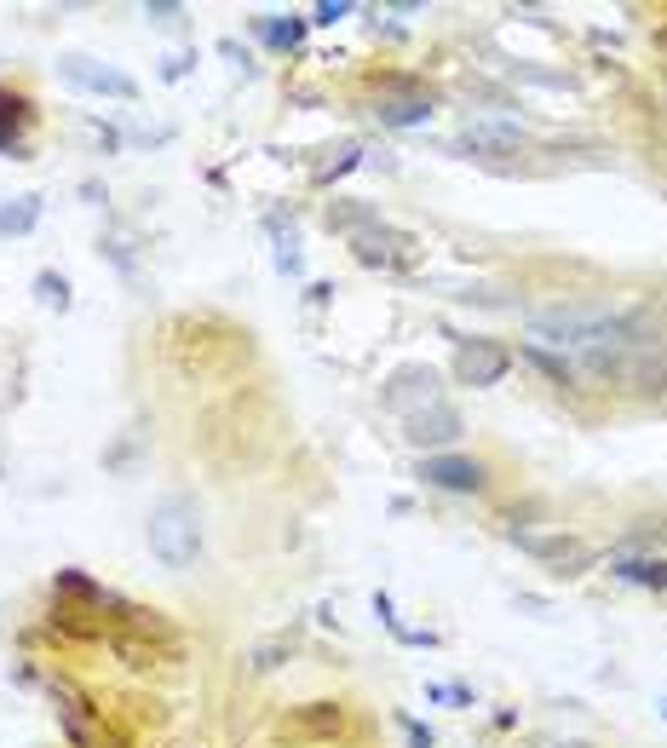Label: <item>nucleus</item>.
<instances>
[{
  "mask_svg": "<svg viewBox=\"0 0 667 748\" xmlns=\"http://www.w3.org/2000/svg\"><path fill=\"white\" fill-rule=\"evenodd\" d=\"M328 231H340L351 242V254L363 265H380V271H403L414 259V236L386 225L368 202H328Z\"/></svg>",
  "mask_w": 667,
  "mask_h": 748,
  "instance_id": "nucleus-1",
  "label": "nucleus"
},
{
  "mask_svg": "<svg viewBox=\"0 0 667 748\" xmlns=\"http://www.w3.org/2000/svg\"><path fill=\"white\" fill-rule=\"evenodd\" d=\"M144 541H150V559L167 570H190L202 553V513L190 495H161L150 518H144Z\"/></svg>",
  "mask_w": 667,
  "mask_h": 748,
  "instance_id": "nucleus-2",
  "label": "nucleus"
},
{
  "mask_svg": "<svg viewBox=\"0 0 667 748\" xmlns=\"http://www.w3.org/2000/svg\"><path fill=\"white\" fill-rule=\"evenodd\" d=\"M403 438H409V449H420V455H443L449 444L466 438V415H460L449 398H437V403L414 409L409 421H403Z\"/></svg>",
  "mask_w": 667,
  "mask_h": 748,
  "instance_id": "nucleus-3",
  "label": "nucleus"
},
{
  "mask_svg": "<svg viewBox=\"0 0 667 748\" xmlns=\"http://www.w3.org/2000/svg\"><path fill=\"white\" fill-rule=\"evenodd\" d=\"M512 369V351L501 340H483V334H455V374L460 386H501Z\"/></svg>",
  "mask_w": 667,
  "mask_h": 748,
  "instance_id": "nucleus-4",
  "label": "nucleus"
},
{
  "mask_svg": "<svg viewBox=\"0 0 667 748\" xmlns=\"http://www.w3.org/2000/svg\"><path fill=\"white\" fill-rule=\"evenodd\" d=\"M437 380L443 374L432 369V363H403V369L386 374V386H380V403H386L391 415H403L409 421L414 409H426V403H437L443 392H437Z\"/></svg>",
  "mask_w": 667,
  "mask_h": 748,
  "instance_id": "nucleus-5",
  "label": "nucleus"
},
{
  "mask_svg": "<svg viewBox=\"0 0 667 748\" xmlns=\"http://www.w3.org/2000/svg\"><path fill=\"white\" fill-rule=\"evenodd\" d=\"M512 547L529 553V559H541L547 570L558 576H581V570H593V547L581 536H535V530H512Z\"/></svg>",
  "mask_w": 667,
  "mask_h": 748,
  "instance_id": "nucleus-6",
  "label": "nucleus"
},
{
  "mask_svg": "<svg viewBox=\"0 0 667 748\" xmlns=\"http://www.w3.org/2000/svg\"><path fill=\"white\" fill-rule=\"evenodd\" d=\"M518 144H524V121L478 116V121H466V133H460L449 150H455V156H478V162H489V156H512Z\"/></svg>",
  "mask_w": 667,
  "mask_h": 748,
  "instance_id": "nucleus-7",
  "label": "nucleus"
},
{
  "mask_svg": "<svg viewBox=\"0 0 667 748\" xmlns=\"http://www.w3.org/2000/svg\"><path fill=\"white\" fill-rule=\"evenodd\" d=\"M414 478H426L432 490H449V495H478L489 484L483 461H466V455H420Z\"/></svg>",
  "mask_w": 667,
  "mask_h": 748,
  "instance_id": "nucleus-8",
  "label": "nucleus"
},
{
  "mask_svg": "<svg viewBox=\"0 0 667 748\" xmlns=\"http://www.w3.org/2000/svg\"><path fill=\"white\" fill-rule=\"evenodd\" d=\"M58 75H64L69 87H81V93H98V98H138V81H133V75L110 70V64H92V58H81V52L58 58Z\"/></svg>",
  "mask_w": 667,
  "mask_h": 748,
  "instance_id": "nucleus-9",
  "label": "nucleus"
},
{
  "mask_svg": "<svg viewBox=\"0 0 667 748\" xmlns=\"http://www.w3.org/2000/svg\"><path fill=\"white\" fill-rule=\"evenodd\" d=\"M426 116H432V98L426 93H380V104H374L380 127H420Z\"/></svg>",
  "mask_w": 667,
  "mask_h": 748,
  "instance_id": "nucleus-10",
  "label": "nucleus"
},
{
  "mask_svg": "<svg viewBox=\"0 0 667 748\" xmlns=\"http://www.w3.org/2000/svg\"><path fill=\"white\" fill-rule=\"evenodd\" d=\"M610 570H616L621 582H633V587H667V559H644V553H616V559H610Z\"/></svg>",
  "mask_w": 667,
  "mask_h": 748,
  "instance_id": "nucleus-11",
  "label": "nucleus"
},
{
  "mask_svg": "<svg viewBox=\"0 0 667 748\" xmlns=\"http://www.w3.org/2000/svg\"><path fill=\"white\" fill-rule=\"evenodd\" d=\"M35 219H41V196H12V202H0V236L35 231Z\"/></svg>",
  "mask_w": 667,
  "mask_h": 748,
  "instance_id": "nucleus-12",
  "label": "nucleus"
},
{
  "mask_svg": "<svg viewBox=\"0 0 667 748\" xmlns=\"http://www.w3.org/2000/svg\"><path fill=\"white\" fill-rule=\"evenodd\" d=\"M288 656H294V639H288V633H271V639H259V645L248 651V668L253 674H276Z\"/></svg>",
  "mask_w": 667,
  "mask_h": 748,
  "instance_id": "nucleus-13",
  "label": "nucleus"
},
{
  "mask_svg": "<svg viewBox=\"0 0 667 748\" xmlns=\"http://www.w3.org/2000/svg\"><path fill=\"white\" fill-rule=\"evenodd\" d=\"M305 24H311V18H259L253 29H259L271 47H288V52H294L299 41H305Z\"/></svg>",
  "mask_w": 667,
  "mask_h": 748,
  "instance_id": "nucleus-14",
  "label": "nucleus"
},
{
  "mask_svg": "<svg viewBox=\"0 0 667 748\" xmlns=\"http://www.w3.org/2000/svg\"><path fill=\"white\" fill-rule=\"evenodd\" d=\"M524 357H529L541 374H552L558 386H570V380H575V363H570V357H558V351H547V346H524Z\"/></svg>",
  "mask_w": 667,
  "mask_h": 748,
  "instance_id": "nucleus-15",
  "label": "nucleus"
},
{
  "mask_svg": "<svg viewBox=\"0 0 667 748\" xmlns=\"http://www.w3.org/2000/svg\"><path fill=\"white\" fill-rule=\"evenodd\" d=\"M271 242H276V271H288V277H299L305 271V259H299V242H294V231H282L271 219Z\"/></svg>",
  "mask_w": 667,
  "mask_h": 748,
  "instance_id": "nucleus-16",
  "label": "nucleus"
},
{
  "mask_svg": "<svg viewBox=\"0 0 667 748\" xmlns=\"http://www.w3.org/2000/svg\"><path fill=\"white\" fill-rule=\"evenodd\" d=\"M35 300H41L46 311H69V282L58 277V271H41V277H35Z\"/></svg>",
  "mask_w": 667,
  "mask_h": 748,
  "instance_id": "nucleus-17",
  "label": "nucleus"
},
{
  "mask_svg": "<svg viewBox=\"0 0 667 748\" xmlns=\"http://www.w3.org/2000/svg\"><path fill=\"white\" fill-rule=\"evenodd\" d=\"M357 162H363V150H357V144H345V150L334 156V162H322V167H317V185H328V179H340V173H351Z\"/></svg>",
  "mask_w": 667,
  "mask_h": 748,
  "instance_id": "nucleus-18",
  "label": "nucleus"
},
{
  "mask_svg": "<svg viewBox=\"0 0 667 748\" xmlns=\"http://www.w3.org/2000/svg\"><path fill=\"white\" fill-rule=\"evenodd\" d=\"M144 18H150V24H161V29H179L184 24V6H179V0H150V6H144Z\"/></svg>",
  "mask_w": 667,
  "mask_h": 748,
  "instance_id": "nucleus-19",
  "label": "nucleus"
},
{
  "mask_svg": "<svg viewBox=\"0 0 667 748\" xmlns=\"http://www.w3.org/2000/svg\"><path fill=\"white\" fill-rule=\"evenodd\" d=\"M426 697H432V702H455V708H472V691H466V685H455V679L426 685Z\"/></svg>",
  "mask_w": 667,
  "mask_h": 748,
  "instance_id": "nucleus-20",
  "label": "nucleus"
},
{
  "mask_svg": "<svg viewBox=\"0 0 667 748\" xmlns=\"http://www.w3.org/2000/svg\"><path fill=\"white\" fill-rule=\"evenodd\" d=\"M357 6L351 0H322V6H311V24H340V18H351Z\"/></svg>",
  "mask_w": 667,
  "mask_h": 748,
  "instance_id": "nucleus-21",
  "label": "nucleus"
},
{
  "mask_svg": "<svg viewBox=\"0 0 667 748\" xmlns=\"http://www.w3.org/2000/svg\"><path fill=\"white\" fill-rule=\"evenodd\" d=\"M403 731H409V743H414V748H437L432 725H420V720H403Z\"/></svg>",
  "mask_w": 667,
  "mask_h": 748,
  "instance_id": "nucleus-22",
  "label": "nucleus"
},
{
  "mask_svg": "<svg viewBox=\"0 0 667 748\" xmlns=\"http://www.w3.org/2000/svg\"><path fill=\"white\" fill-rule=\"evenodd\" d=\"M190 64H196V58H167V64H161V75H167V81H179V75L190 70Z\"/></svg>",
  "mask_w": 667,
  "mask_h": 748,
  "instance_id": "nucleus-23",
  "label": "nucleus"
},
{
  "mask_svg": "<svg viewBox=\"0 0 667 748\" xmlns=\"http://www.w3.org/2000/svg\"><path fill=\"white\" fill-rule=\"evenodd\" d=\"M529 748H587V743H564V737H535Z\"/></svg>",
  "mask_w": 667,
  "mask_h": 748,
  "instance_id": "nucleus-24",
  "label": "nucleus"
},
{
  "mask_svg": "<svg viewBox=\"0 0 667 748\" xmlns=\"http://www.w3.org/2000/svg\"><path fill=\"white\" fill-rule=\"evenodd\" d=\"M662 714H667V702H662Z\"/></svg>",
  "mask_w": 667,
  "mask_h": 748,
  "instance_id": "nucleus-25",
  "label": "nucleus"
}]
</instances>
